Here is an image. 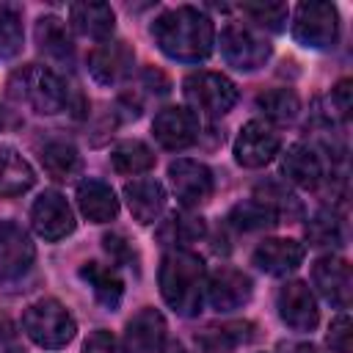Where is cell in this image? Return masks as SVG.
Segmentation results:
<instances>
[{
    "label": "cell",
    "instance_id": "obj_1",
    "mask_svg": "<svg viewBox=\"0 0 353 353\" xmlns=\"http://www.w3.org/2000/svg\"><path fill=\"white\" fill-rule=\"evenodd\" d=\"M152 39L171 61L199 63L215 47V25L196 6H176L152 22Z\"/></svg>",
    "mask_w": 353,
    "mask_h": 353
},
{
    "label": "cell",
    "instance_id": "obj_2",
    "mask_svg": "<svg viewBox=\"0 0 353 353\" xmlns=\"http://www.w3.org/2000/svg\"><path fill=\"white\" fill-rule=\"evenodd\" d=\"M160 295L179 317H196L204 303V284L207 270L204 259L188 248H171L160 259L157 270Z\"/></svg>",
    "mask_w": 353,
    "mask_h": 353
},
{
    "label": "cell",
    "instance_id": "obj_3",
    "mask_svg": "<svg viewBox=\"0 0 353 353\" xmlns=\"http://www.w3.org/2000/svg\"><path fill=\"white\" fill-rule=\"evenodd\" d=\"M6 88L14 102L28 105L39 116H55L72 105V88L52 66L28 63L8 77Z\"/></svg>",
    "mask_w": 353,
    "mask_h": 353
},
{
    "label": "cell",
    "instance_id": "obj_4",
    "mask_svg": "<svg viewBox=\"0 0 353 353\" xmlns=\"http://www.w3.org/2000/svg\"><path fill=\"white\" fill-rule=\"evenodd\" d=\"M22 331L39 347L58 350L74 339L77 323L69 309L55 298H39L22 312Z\"/></svg>",
    "mask_w": 353,
    "mask_h": 353
},
{
    "label": "cell",
    "instance_id": "obj_5",
    "mask_svg": "<svg viewBox=\"0 0 353 353\" xmlns=\"http://www.w3.org/2000/svg\"><path fill=\"white\" fill-rule=\"evenodd\" d=\"M182 94H185V99L193 110H199L201 116H210V119L226 116L240 99L237 85L221 72H193V74H188L182 80Z\"/></svg>",
    "mask_w": 353,
    "mask_h": 353
},
{
    "label": "cell",
    "instance_id": "obj_6",
    "mask_svg": "<svg viewBox=\"0 0 353 353\" xmlns=\"http://www.w3.org/2000/svg\"><path fill=\"white\" fill-rule=\"evenodd\" d=\"M292 39L306 50H331L339 39V11L334 3L306 0L295 8Z\"/></svg>",
    "mask_w": 353,
    "mask_h": 353
},
{
    "label": "cell",
    "instance_id": "obj_7",
    "mask_svg": "<svg viewBox=\"0 0 353 353\" xmlns=\"http://www.w3.org/2000/svg\"><path fill=\"white\" fill-rule=\"evenodd\" d=\"M281 138L276 127L265 119H251L243 124V130L234 138V160L243 168H262L279 154Z\"/></svg>",
    "mask_w": 353,
    "mask_h": 353
},
{
    "label": "cell",
    "instance_id": "obj_8",
    "mask_svg": "<svg viewBox=\"0 0 353 353\" xmlns=\"http://www.w3.org/2000/svg\"><path fill=\"white\" fill-rule=\"evenodd\" d=\"M168 182H171L176 201L185 210L204 204L215 190V179H212L210 165L190 160V157H179L168 165Z\"/></svg>",
    "mask_w": 353,
    "mask_h": 353
},
{
    "label": "cell",
    "instance_id": "obj_9",
    "mask_svg": "<svg viewBox=\"0 0 353 353\" xmlns=\"http://www.w3.org/2000/svg\"><path fill=\"white\" fill-rule=\"evenodd\" d=\"M270 52H273V47L262 36L251 33L248 28L226 25L221 30V55L229 66H234L240 72H254V69L265 66Z\"/></svg>",
    "mask_w": 353,
    "mask_h": 353
},
{
    "label": "cell",
    "instance_id": "obj_10",
    "mask_svg": "<svg viewBox=\"0 0 353 353\" xmlns=\"http://www.w3.org/2000/svg\"><path fill=\"white\" fill-rule=\"evenodd\" d=\"M30 223H33V232L39 237H44L47 243H58V240L69 237L77 226L69 201L58 190L39 193V199L30 207Z\"/></svg>",
    "mask_w": 353,
    "mask_h": 353
},
{
    "label": "cell",
    "instance_id": "obj_11",
    "mask_svg": "<svg viewBox=\"0 0 353 353\" xmlns=\"http://www.w3.org/2000/svg\"><path fill=\"white\" fill-rule=\"evenodd\" d=\"M204 292H207L210 306L215 312L226 314V312H234V309H240V306H245L251 301L254 281L248 279V273H243V270H237L232 265H221L207 276Z\"/></svg>",
    "mask_w": 353,
    "mask_h": 353
},
{
    "label": "cell",
    "instance_id": "obj_12",
    "mask_svg": "<svg viewBox=\"0 0 353 353\" xmlns=\"http://www.w3.org/2000/svg\"><path fill=\"white\" fill-rule=\"evenodd\" d=\"M33 259L30 234L14 221H0V281H19L33 268Z\"/></svg>",
    "mask_w": 353,
    "mask_h": 353
},
{
    "label": "cell",
    "instance_id": "obj_13",
    "mask_svg": "<svg viewBox=\"0 0 353 353\" xmlns=\"http://www.w3.org/2000/svg\"><path fill=\"white\" fill-rule=\"evenodd\" d=\"M132 63H135V52L121 39L99 41L88 52V72L102 85H119V83H124L132 74Z\"/></svg>",
    "mask_w": 353,
    "mask_h": 353
},
{
    "label": "cell",
    "instance_id": "obj_14",
    "mask_svg": "<svg viewBox=\"0 0 353 353\" xmlns=\"http://www.w3.org/2000/svg\"><path fill=\"white\" fill-rule=\"evenodd\" d=\"M276 309L284 325H290L292 331H314L317 320H320V309L317 301L309 290L306 281H287L279 287L276 292Z\"/></svg>",
    "mask_w": 353,
    "mask_h": 353
},
{
    "label": "cell",
    "instance_id": "obj_15",
    "mask_svg": "<svg viewBox=\"0 0 353 353\" xmlns=\"http://www.w3.org/2000/svg\"><path fill=\"white\" fill-rule=\"evenodd\" d=\"M154 141L168 152H182L199 141V116L188 108H163L152 121Z\"/></svg>",
    "mask_w": 353,
    "mask_h": 353
},
{
    "label": "cell",
    "instance_id": "obj_16",
    "mask_svg": "<svg viewBox=\"0 0 353 353\" xmlns=\"http://www.w3.org/2000/svg\"><path fill=\"white\" fill-rule=\"evenodd\" d=\"M312 281L317 287V292L336 309H347L350 298H353V276H350V265L342 256L325 254L312 265Z\"/></svg>",
    "mask_w": 353,
    "mask_h": 353
},
{
    "label": "cell",
    "instance_id": "obj_17",
    "mask_svg": "<svg viewBox=\"0 0 353 353\" xmlns=\"http://www.w3.org/2000/svg\"><path fill=\"white\" fill-rule=\"evenodd\" d=\"M306 256V248L303 243L292 240V237H268L262 240L254 254H251V262L262 270V273H270V276H287L292 273Z\"/></svg>",
    "mask_w": 353,
    "mask_h": 353
},
{
    "label": "cell",
    "instance_id": "obj_18",
    "mask_svg": "<svg viewBox=\"0 0 353 353\" xmlns=\"http://www.w3.org/2000/svg\"><path fill=\"white\" fill-rule=\"evenodd\" d=\"M165 317L152 309L143 306L138 314H132L127 320L124 328V347L130 353H160L165 345Z\"/></svg>",
    "mask_w": 353,
    "mask_h": 353
},
{
    "label": "cell",
    "instance_id": "obj_19",
    "mask_svg": "<svg viewBox=\"0 0 353 353\" xmlns=\"http://www.w3.org/2000/svg\"><path fill=\"white\" fill-rule=\"evenodd\" d=\"M281 174L298 188H320L325 182V163L309 143H292L281 157Z\"/></svg>",
    "mask_w": 353,
    "mask_h": 353
},
{
    "label": "cell",
    "instance_id": "obj_20",
    "mask_svg": "<svg viewBox=\"0 0 353 353\" xmlns=\"http://www.w3.org/2000/svg\"><path fill=\"white\" fill-rule=\"evenodd\" d=\"M77 207L83 212V218H88L91 223H108L119 215V199L113 193V188L102 179H91L85 176L77 185Z\"/></svg>",
    "mask_w": 353,
    "mask_h": 353
},
{
    "label": "cell",
    "instance_id": "obj_21",
    "mask_svg": "<svg viewBox=\"0 0 353 353\" xmlns=\"http://www.w3.org/2000/svg\"><path fill=\"white\" fill-rule=\"evenodd\" d=\"M124 199L132 218L143 226L154 223L165 210V188L157 179H132L124 185Z\"/></svg>",
    "mask_w": 353,
    "mask_h": 353
},
{
    "label": "cell",
    "instance_id": "obj_22",
    "mask_svg": "<svg viewBox=\"0 0 353 353\" xmlns=\"http://www.w3.org/2000/svg\"><path fill=\"white\" fill-rule=\"evenodd\" d=\"M69 25L85 39L108 41L116 28V14L108 3H74L69 6Z\"/></svg>",
    "mask_w": 353,
    "mask_h": 353
},
{
    "label": "cell",
    "instance_id": "obj_23",
    "mask_svg": "<svg viewBox=\"0 0 353 353\" xmlns=\"http://www.w3.org/2000/svg\"><path fill=\"white\" fill-rule=\"evenodd\" d=\"M33 36H36V47L44 58H50L55 63H72L74 44H72V36H69V28L63 19H58L52 14L39 17Z\"/></svg>",
    "mask_w": 353,
    "mask_h": 353
},
{
    "label": "cell",
    "instance_id": "obj_24",
    "mask_svg": "<svg viewBox=\"0 0 353 353\" xmlns=\"http://www.w3.org/2000/svg\"><path fill=\"white\" fill-rule=\"evenodd\" d=\"M36 182V174L30 163L14 149V146H0V199H17L28 193Z\"/></svg>",
    "mask_w": 353,
    "mask_h": 353
},
{
    "label": "cell",
    "instance_id": "obj_25",
    "mask_svg": "<svg viewBox=\"0 0 353 353\" xmlns=\"http://www.w3.org/2000/svg\"><path fill=\"white\" fill-rule=\"evenodd\" d=\"M256 336V325L248 320H234L223 325H207L201 334H196V342L207 353H232L234 347L251 342Z\"/></svg>",
    "mask_w": 353,
    "mask_h": 353
},
{
    "label": "cell",
    "instance_id": "obj_26",
    "mask_svg": "<svg viewBox=\"0 0 353 353\" xmlns=\"http://www.w3.org/2000/svg\"><path fill=\"white\" fill-rule=\"evenodd\" d=\"M80 279L94 290L97 301L108 309H116L121 303L124 295V281L119 276V270L113 265H102V262H85L80 268Z\"/></svg>",
    "mask_w": 353,
    "mask_h": 353
},
{
    "label": "cell",
    "instance_id": "obj_27",
    "mask_svg": "<svg viewBox=\"0 0 353 353\" xmlns=\"http://www.w3.org/2000/svg\"><path fill=\"white\" fill-rule=\"evenodd\" d=\"M39 160H41V168H44L52 179H58V182H66V179L77 176L80 168H83L80 152H77L69 141H61V138L47 141V143L39 149Z\"/></svg>",
    "mask_w": 353,
    "mask_h": 353
},
{
    "label": "cell",
    "instance_id": "obj_28",
    "mask_svg": "<svg viewBox=\"0 0 353 353\" xmlns=\"http://www.w3.org/2000/svg\"><path fill=\"white\" fill-rule=\"evenodd\" d=\"M110 165L116 174H143L154 165V152L138 141V138H127V141H119L113 149H110Z\"/></svg>",
    "mask_w": 353,
    "mask_h": 353
},
{
    "label": "cell",
    "instance_id": "obj_29",
    "mask_svg": "<svg viewBox=\"0 0 353 353\" xmlns=\"http://www.w3.org/2000/svg\"><path fill=\"white\" fill-rule=\"evenodd\" d=\"M207 234V223L204 218L199 215H190V212H174L168 221H163V226L157 229V237L163 245H174V248H182L188 243H196Z\"/></svg>",
    "mask_w": 353,
    "mask_h": 353
},
{
    "label": "cell",
    "instance_id": "obj_30",
    "mask_svg": "<svg viewBox=\"0 0 353 353\" xmlns=\"http://www.w3.org/2000/svg\"><path fill=\"white\" fill-rule=\"evenodd\" d=\"M256 108L265 113L268 121L290 124L301 113V99L292 88H270V91H262L256 97Z\"/></svg>",
    "mask_w": 353,
    "mask_h": 353
},
{
    "label": "cell",
    "instance_id": "obj_31",
    "mask_svg": "<svg viewBox=\"0 0 353 353\" xmlns=\"http://www.w3.org/2000/svg\"><path fill=\"white\" fill-rule=\"evenodd\" d=\"M254 199L259 201V204H265L279 221H290V218H298L301 212H303V207H301V201L295 199V193H290L281 182H259L256 188H254Z\"/></svg>",
    "mask_w": 353,
    "mask_h": 353
},
{
    "label": "cell",
    "instance_id": "obj_32",
    "mask_svg": "<svg viewBox=\"0 0 353 353\" xmlns=\"http://www.w3.org/2000/svg\"><path fill=\"white\" fill-rule=\"evenodd\" d=\"M229 223L240 232H259V229H270L273 223H279V218L256 199H248L229 210Z\"/></svg>",
    "mask_w": 353,
    "mask_h": 353
},
{
    "label": "cell",
    "instance_id": "obj_33",
    "mask_svg": "<svg viewBox=\"0 0 353 353\" xmlns=\"http://www.w3.org/2000/svg\"><path fill=\"white\" fill-rule=\"evenodd\" d=\"M306 237H309V243L317 245V248H323V245L336 248V245L342 243V237H345L339 215H336L334 210H320V212H314L312 221L306 223Z\"/></svg>",
    "mask_w": 353,
    "mask_h": 353
},
{
    "label": "cell",
    "instance_id": "obj_34",
    "mask_svg": "<svg viewBox=\"0 0 353 353\" xmlns=\"http://www.w3.org/2000/svg\"><path fill=\"white\" fill-rule=\"evenodd\" d=\"M22 50V22L17 8H0V58H14Z\"/></svg>",
    "mask_w": 353,
    "mask_h": 353
},
{
    "label": "cell",
    "instance_id": "obj_35",
    "mask_svg": "<svg viewBox=\"0 0 353 353\" xmlns=\"http://www.w3.org/2000/svg\"><path fill=\"white\" fill-rule=\"evenodd\" d=\"M240 11L256 22L259 28H268L273 33L284 30V22H287V6L284 3H251V6H240Z\"/></svg>",
    "mask_w": 353,
    "mask_h": 353
},
{
    "label": "cell",
    "instance_id": "obj_36",
    "mask_svg": "<svg viewBox=\"0 0 353 353\" xmlns=\"http://www.w3.org/2000/svg\"><path fill=\"white\" fill-rule=\"evenodd\" d=\"M325 342L336 353H350L353 350V323H350V317L345 312L331 320L328 334H325Z\"/></svg>",
    "mask_w": 353,
    "mask_h": 353
},
{
    "label": "cell",
    "instance_id": "obj_37",
    "mask_svg": "<svg viewBox=\"0 0 353 353\" xmlns=\"http://www.w3.org/2000/svg\"><path fill=\"white\" fill-rule=\"evenodd\" d=\"M83 353H124L121 342L105 331V328H97L94 334H88V339L83 342Z\"/></svg>",
    "mask_w": 353,
    "mask_h": 353
},
{
    "label": "cell",
    "instance_id": "obj_38",
    "mask_svg": "<svg viewBox=\"0 0 353 353\" xmlns=\"http://www.w3.org/2000/svg\"><path fill=\"white\" fill-rule=\"evenodd\" d=\"M331 105L339 110L342 119L350 116V108H353V83H350V80H339V83L331 88Z\"/></svg>",
    "mask_w": 353,
    "mask_h": 353
},
{
    "label": "cell",
    "instance_id": "obj_39",
    "mask_svg": "<svg viewBox=\"0 0 353 353\" xmlns=\"http://www.w3.org/2000/svg\"><path fill=\"white\" fill-rule=\"evenodd\" d=\"M102 243H105V251H108L110 256H116V259H130V256H132L130 243H127V240H124V234H119V232L105 234V237H102Z\"/></svg>",
    "mask_w": 353,
    "mask_h": 353
},
{
    "label": "cell",
    "instance_id": "obj_40",
    "mask_svg": "<svg viewBox=\"0 0 353 353\" xmlns=\"http://www.w3.org/2000/svg\"><path fill=\"white\" fill-rule=\"evenodd\" d=\"M0 353H22V350L17 347L14 336H6V339H0Z\"/></svg>",
    "mask_w": 353,
    "mask_h": 353
},
{
    "label": "cell",
    "instance_id": "obj_41",
    "mask_svg": "<svg viewBox=\"0 0 353 353\" xmlns=\"http://www.w3.org/2000/svg\"><path fill=\"white\" fill-rule=\"evenodd\" d=\"M295 353H323L317 345H312V342H303V345H298L295 347Z\"/></svg>",
    "mask_w": 353,
    "mask_h": 353
},
{
    "label": "cell",
    "instance_id": "obj_42",
    "mask_svg": "<svg viewBox=\"0 0 353 353\" xmlns=\"http://www.w3.org/2000/svg\"><path fill=\"white\" fill-rule=\"evenodd\" d=\"M3 127H6V108L0 105V130H3Z\"/></svg>",
    "mask_w": 353,
    "mask_h": 353
}]
</instances>
